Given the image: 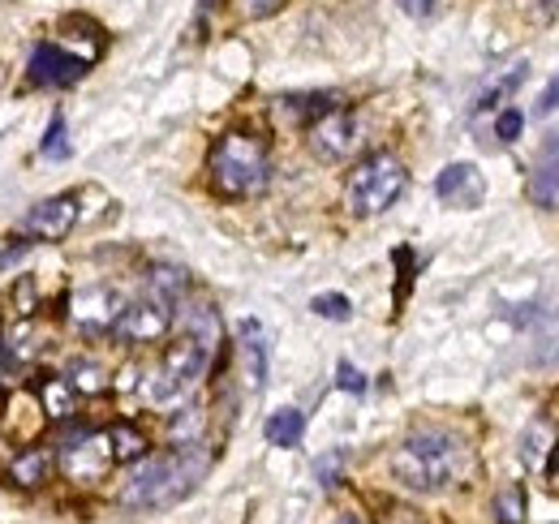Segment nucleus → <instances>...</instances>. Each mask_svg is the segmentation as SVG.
Here are the masks:
<instances>
[{
	"mask_svg": "<svg viewBox=\"0 0 559 524\" xmlns=\"http://www.w3.org/2000/svg\"><path fill=\"white\" fill-rule=\"evenodd\" d=\"M435 198L448 202V206L469 211V206H478L487 198V181H483V172L474 164H448L439 172V181H435Z\"/></svg>",
	"mask_w": 559,
	"mask_h": 524,
	"instance_id": "12",
	"label": "nucleus"
},
{
	"mask_svg": "<svg viewBox=\"0 0 559 524\" xmlns=\"http://www.w3.org/2000/svg\"><path fill=\"white\" fill-rule=\"evenodd\" d=\"M469 468H474V452L448 430H418L392 452V477L418 495H443L461 486Z\"/></svg>",
	"mask_w": 559,
	"mask_h": 524,
	"instance_id": "2",
	"label": "nucleus"
},
{
	"mask_svg": "<svg viewBox=\"0 0 559 524\" xmlns=\"http://www.w3.org/2000/svg\"><path fill=\"white\" fill-rule=\"evenodd\" d=\"M186 288H190V275H186V271H177V266H155V271H151V297H155V301L177 306V301L186 297Z\"/></svg>",
	"mask_w": 559,
	"mask_h": 524,
	"instance_id": "18",
	"label": "nucleus"
},
{
	"mask_svg": "<svg viewBox=\"0 0 559 524\" xmlns=\"http://www.w3.org/2000/svg\"><path fill=\"white\" fill-rule=\"evenodd\" d=\"M267 443L272 448H301V434H306V413L301 408H276L263 426Z\"/></svg>",
	"mask_w": 559,
	"mask_h": 524,
	"instance_id": "15",
	"label": "nucleus"
},
{
	"mask_svg": "<svg viewBox=\"0 0 559 524\" xmlns=\"http://www.w3.org/2000/svg\"><path fill=\"white\" fill-rule=\"evenodd\" d=\"M126 301L112 293V288H82L73 297V323L86 331V335H104V331H117Z\"/></svg>",
	"mask_w": 559,
	"mask_h": 524,
	"instance_id": "10",
	"label": "nucleus"
},
{
	"mask_svg": "<svg viewBox=\"0 0 559 524\" xmlns=\"http://www.w3.org/2000/svg\"><path fill=\"white\" fill-rule=\"evenodd\" d=\"M237 340H241V357H246V379L250 388H263L267 383V335L259 319H241L237 323Z\"/></svg>",
	"mask_w": 559,
	"mask_h": 524,
	"instance_id": "14",
	"label": "nucleus"
},
{
	"mask_svg": "<svg viewBox=\"0 0 559 524\" xmlns=\"http://www.w3.org/2000/svg\"><path fill=\"white\" fill-rule=\"evenodd\" d=\"M237 9H241V17H272V13H280L284 9V0H237Z\"/></svg>",
	"mask_w": 559,
	"mask_h": 524,
	"instance_id": "29",
	"label": "nucleus"
},
{
	"mask_svg": "<svg viewBox=\"0 0 559 524\" xmlns=\"http://www.w3.org/2000/svg\"><path fill=\"white\" fill-rule=\"evenodd\" d=\"M551 448H556V443H551V426H547L543 417L530 421V430H525V452H521L525 464H530V468H543V460L551 456Z\"/></svg>",
	"mask_w": 559,
	"mask_h": 524,
	"instance_id": "20",
	"label": "nucleus"
},
{
	"mask_svg": "<svg viewBox=\"0 0 559 524\" xmlns=\"http://www.w3.org/2000/svg\"><path fill=\"white\" fill-rule=\"evenodd\" d=\"M39 151H44V159H70V130H66V117H61V112H57V117H52V126H48V133H44V146H39Z\"/></svg>",
	"mask_w": 559,
	"mask_h": 524,
	"instance_id": "25",
	"label": "nucleus"
},
{
	"mask_svg": "<svg viewBox=\"0 0 559 524\" xmlns=\"http://www.w3.org/2000/svg\"><path fill=\"white\" fill-rule=\"evenodd\" d=\"M211 190L224 198H259L272 181V155L259 133L228 130L211 146Z\"/></svg>",
	"mask_w": 559,
	"mask_h": 524,
	"instance_id": "4",
	"label": "nucleus"
},
{
	"mask_svg": "<svg viewBox=\"0 0 559 524\" xmlns=\"http://www.w3.org/2000/svg\"><path fill=\"white\" fill-rule=\"evenodd\" d=\"M215 344H219V319H215V310H211V306L190 310L186 331L168 344V353H164L159 370L151 374V383H146L142 392L151 395L155 404L177 400L181 392H190V388L207 374L211 357H215Z\"/></svg>",
	"mask_w": 559,
	"mask_h": 524,
	"instance_id": "3",
	"label": "nucleus"
},
{
	"mask_svg": "<svg viewBox=\"0 0 559 524\" xmlns=\"http://www.w3.org/2000/svg\"><path fill=\"white\" fill-rule=\"evenodd\" d=\"M495 521L499 524H525V490L516 481H508L495 495Z\"/></svg>",
	"mask_w": 559,
	"mask_h": 524,
	"instance_id": "21",
	"label": "nucleus"
},
{
	"mask_svg": "<svg viewBox=\"0 0 559 524\" xmlns=\"http://www.w3.org/2000/svg\"><path fill=\"white\" fill-rule=\"evenodd\" d=\"M211 456L203 443H177L173 452L159 456H142L130 473V481L121 486V503L142 508V512H164L177 508L181 499H190L199 490V481L207 477Z\"/></svg>",
	"mask_w": 559,
	"mask_h": 524,
	"instance_id": "1",
	"label": "nucleus"
},
{
	"mask_svg": "<svg viewBox=\"0 0 559 524\" xmlns=\"http://www.w3.org/2000/svg\"><path fill=\"white\" fill-rule=\"evenodd\" d=\"M108 443H112V456H117V464L142 460V456H146V448H151V443H146V434H142L139 426H126V421L108 430Z\"/></svg>",
	"mask_w": 559,
	"mask_h": 524,
	"instance_id": "19",
	"label": "nucleus"
},
{
	"mask_svg": "<svg viewBox=\"0 0 559 524\" xmlns=\"http://www.w3.org/2000/svg\"><path fill=\"white\" fill-rule=\"evenodd\" d=\"M435 4H439V0H401V9H405L409 17H430Z\"/></svg>",
	"mask_w": 559,
	"mask_h": 524,
	"instance_id": "32",
	"label": "nucleus"
},
{
	"mask_svg": "<svg viewBox=\"0 0 559 524\" xmlns=\"http://www.w3.org/2000/svg\"><path fill=\"white\" fill-rule=\"evenodd\" d=\"M70 383H73V392H82V395H99L104 388H108V374L95 366V361H73V370H70Z\"/></svg>",
	"mask_w": 559,
	"mask_h": 524,
	"instance_id": "23",
	"label": "nucleus"
},
{
	"mask_svg": "<svg viewBox=\"0 0 559 524\" xmlns=\"http://www.w3.org/2000/svg\"><path fill=\"white\" fill-rule=\"evenodd\" d=\"M332 108H341L336 95H293V99H284V112H293V117H301V121H319V117L332 112Z\"/></svg>",
	"mask_w": 559,
	"mask_h": 524,
	"instance_id": "22",
	"label": "nucleus"
},
{
	"mask_svg": "<svg viewBox=\"0 0 559 524\" xmlns=\"http://www.w3.org/2000/svg\"><path fill=\"white\" fill-rule=\"evenodd\" d=\"M310 310H314L319 319H332V323H349L353 319L349 297H341V293H319V297L310 301Z\"/></svg>",
	"mask_w": 559,
	"mask_h": 524,
	"instance_id": "26",
	"label": "nucleus"
},
{
	"mask_svg": "<svg viewBox=\"0 0 559 524\" xmlns=\"http://www.w3.org/2000/svg\"><path fill=\"white\" fill-rule=\"evenodd\" d=\"M173 323V306H164V301H134V306H126L121 310V319H117V335L121 340H130V344H151V340H159L164 331Z\"/></svg>",
	"mask_w": 559,
	"mask_h": 524,
	"instance_id": "11",
	"label": "nucleus"
},
{
	"mask_svg": "<svg viewBox=\"0 0 559 524\" xmlns=\"http://www.w3.org/2000/svg\"><path fill=\"white\" fill-rule=\"evenodd\" d=\"M525 73H530V66H512L508 73H499L495 82H487L483 86V95H478V104H474V112H490V108H499L521 82H525Z\"/></svg>",
	"mask_w": 559,
	"mask_h": 524,
	"instance_id": "17",
	"label": "nucleus"
},
{
	"mask_svg": "<svg viewBox=\"0 0 559 524\" xmlns=\"http://www.w3.org/2000/svg\"><path fill=\"white\" fill-rule=\"evenodd\" d=\"M353 146H357V126L345 108H332L323 112L319 121H310V151L323 159V164H336L345 159Z\"/></svg>",
	"mask_w": 559,
	"mask_h": 524,
	"instance_id": "9",
	"label": "nucleus"
},
{
	"mask_svg": "<svg viewBox=\"0 0 559 524\" xmlns=\"http://www.w3.org/2000/svg\"><path fill=\"white\" fill-rule=\"evenodd\" d=\"M73 224H78V198L57 194V198L35 202V206L22 215L17 233H22L26 241H66L73 233Z\"/></svg>",
	"mask_w": 559,
	"mask_h": 524,
	"instance_id": "6",
	"label": "nucleus"
},
{
	"mask_svg": "<svg viewBox=\"0 0 559 524\" xmlns=\"http://www.w3.org/2000/svg\"><path fill=\"white\" fill-rule=\"evenodd\" d=\"M559 108V73L547 82V91H543V99H538V117H551Z\"/></svg>",
	"mask_w": 559,
	"mask_h": 524,
	"instance_id": "31",
	"label": "nucleus"
},
{
	"mask_svg": "<svg viewBox=\"0 0 559 524\" xmlns=\"http://www.w3.org/2000/svg\"><path fill=\"white\" fill-rule=\"evenodd\" d=\"M112 464H117V456H112L108 434H82V439H73L70 448H61V473L78 486L99 481Z\"/></svg>",
	"mask_w": 559,
	"mask_h": 524,
	"instance_id": "7",
	"label": "nucleus"
},
{
	"mask_svg": "<svg viewBox=\"0 0 559 524\" xmlns=\"http://www.w3.org/2000/svg\"><path fill=\"white\" fill-rule=\"evenodd\" d=\"M44 473H48V452H26V456L13 460V481L17 486H39L44 481Z\"/></svg>",
	"mask_w": 559,
	"mask_h": 524,
	"instance_id": "24",
	"label": "nucleus"
},
{
	"mask_svg": "<svg viewBox=\"0 0 559 524\" xmlns=\"http://www.w3.org/2000/svg\"><path fill=\"white\" fill-rule=\"evenodd\" d=\"M199 430H203V413L199 408H186L181 417H173V439L177 443H199Z\"/></svg>",
	"mask_w": 559,
	"mask_h": 524,
	"instance_id": "27",
	"label": "nucleus"
},
{
	"mask_svg": "<svg viewBox=\"0 0 559 524\" xmlns=\"http://www.w3.org/2000/svg\"><path fill=\"white\" fill-rule=\"evenodd\" d=\"M405 186H409L405 164L392 151H374V155H366L349 172V181H345V206H349L353 215H361V219L366 215H383L396 198L405 194Z\"/></svg>",
	"mask_w": 559,
	"mask_h": 524,
	"instance_id": "5",
	"label": "nucleus"
},
{
	"mask_svg": "<svg viewBox=\"0 0 559 524\" xmlns=\"http://www.w3.org/2000/svg\"><path fill=\"white\" fill-rule=\"evenodd\" d=\"M336 524H366V521H361V516H341Z\"/></svg>",
	"mask_w": 559,
	"mask_h": 524,
	"instance_id": "35",
	"label": "nucleus"
},
{
	"mask_svg": "<svg viewBox=\"0 0 559 524\" xmlns=\"http://www.w3.org/2000/svg\"><path fill=\"white\" fill-rule=\"evenodd\" d=\"M547 4H556V0H547Z\"/></svg>",
	"mask_w": 559,
	"mask_h": 524,
	"instance_id": "37",
	"label": "nucleus"
},
{
	"mask_svg": "<svg viewBox=\"0 0 559 524\" xmlns=\"http://www.w3.org/2000/svg\"><path fill=\"white\" fill-rule=\"evenodd\" d=\"M388 524H421V516L409 508H388Z\"/></svg>",
	"mask_w": 559,
	"mask_h": 524,
	"instance_id": "33",
	"label": "nucleus"
},
{
	"mask_svg": "<svg viewBox=\"0 0 559 524\" xmlns=\"http://www.w3.org/2000/svg\"><path fill=\"white\" fill-rule=\"evenodd\" d=\"M336 374H341V379H336V383H341V392H353V395L366 392V379H361V370H353L349 361H341V370H336Z\"/></svg>",
	"mask_w": 559,
	"mask_h": 524,
	"instance_id": "30",
	"label": "nucleus"
},
{
	"mask_svg": "<svg viewBox=\"0 0 559 524\" xmlns=\"http://www.w3.org/2000/svg\"><path fill=\"white\" fill-rule=\"evenodd\" d=\"M39 400H44V408H48L52 421H70L73 408H78V392H73L70 379H61V374H48L39 383Z\"/></svg>",
	"mask_w": 559,
	"mask_h": 524,
	"instance_id": "16",
	"label": "nucleus"
},
{
	"mask_svg": "<svg viewBox=\"0 0 559 524\" xmlns=\"http://www.w3.org/2000/svg\"><path fill=\"white\" fill-rule=\"evenodd\" d=\"M86 69H91V61H86V57H73V52H66L61 44H35L26 73H31V82H35V86L61 91V86L82 82V78H86Z\"/></svg>",
	"mask_w": 559,
	"mask_h": 524,
	"instance_id": "8",
	"label": "nucleus"
},
{
	"mask_svg": "<svg viewBox=\"0 0 559 524\" xmlns=\"http://www.w3.org/2000/svg\"><path fill=\"white\" fill-rule=\"evenodd\" d=\"M547 481L559 490V439H556V448H551V464H547Z\"/></svg>",
	"mask_w": 559,
	"mask_h": 524,
	"instance_id": "34",
	"label": "nucleus"
},
{
	"mask_svg": "<svg viewBox=\"0 0 559 524\" xmlns=\"http://www.w3.org/2000/svg\"><path fill=\"white\" fill-rule=\"evenodd\" d=\"M530 198L543 211H556L559 206V130L547 133V142L538 151V164L530 172Z\"/></svg>",
	"mask_w": 559,
	"mask_h": 524,
	"instance_id": "13",
	"label": "nucleus"
},
{
	"mask_svg": "<svg viewBox=\"0 0 559 524\" xmlns=\"http://www.w3.org/2000/svg\"><path fill=\"white\" fill-rule=\"evenodd\" d=\"M0 370H4V348H0Z\"/></svg>",
	"mask_w": 559,
	"mask_h": 524,
	"instance_id": "36",
	"label": "nucleus"
},
{
	"mask_svg": "<svg viewBox=\"0 0 559 524\" xmlns=\"http://www.w3.org/2000/svg\"><path fill=\"white\" fill-rule=\"evenodd\" d=\"M521 130H525V117H521L516 108H503L499 121H495V138H499V142H516Z\"/></svg>",
	"mask_w": 559,
	"mask_h": 524,
	"instance_id": "28",
	"label": "nucleus"
}]
</instances>
